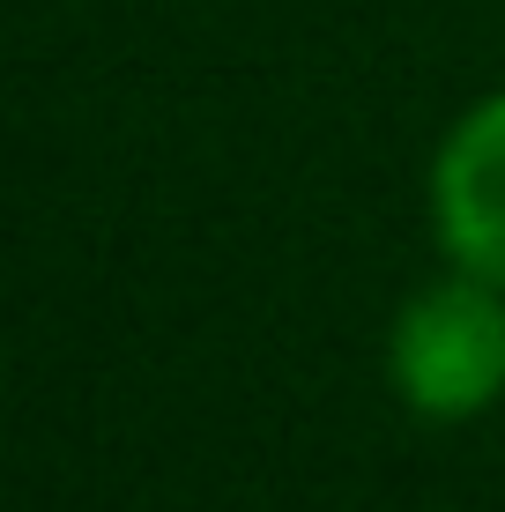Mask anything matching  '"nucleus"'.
<instances>
[{
  "label": "nucleus",
  "mask_w": 505,
  "mask_h": 512,
  "mask_svg": "<svg viewBox=\"0 0 505 512\" xmlns=\"http://www.w3.org/2000/svg\"><path fill=\"white\" fill-rule=\"evenodd\" d=\"M387 379L402 409L431 423H468L505 394V290L454 268L394 312Z\"/></svg>",
  "instance_id": "f257e3e1"
},
{
  "label": "nucleus",
  "mask_w": 505,
  "mask_h": 512,
  "mask_svg": "<svg viewBox=\"0 0 505 512\" xmlns=\"http://www.w3.org/2000/svg\"><path fill=\"white\" fill-rule=\"evenodd\" d=\"M431 216L454 268L505 290V90L454 119L431 164Z\"/></svg>",
  "instance_id": "f03ea898"
}]
</instances>
